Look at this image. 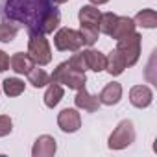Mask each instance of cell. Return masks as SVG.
Instances as JSON below:
<instances>
[{"mask_svg": "<svg viewBox=\"0 0 157 157\" xmlns=\"http://www.w3.org/2000/svg\"><path fill=\"white\" fill-rule=\"evenodd\" d=\"M0 19L28 32L54 33L61 13L54 0H0Z\"/></svg>", "mask_w": 157, "mask_h": 157, "instance_id": "cell-1", "label": "cell"}, {"mask_svg": "<svg viewBox=\"0 0 157 157\" xmlns=\"http://www.w3.org/2000/svg\"><path fill=\"white\" fill-rule=\"evenodd\" d=\"M10 65H11V68H13L17 74H28V72L35 67L33 59H32L28 54H24V52H17V54H13L11 59H10Z\"/></svg>", "mask_w": 157, "mask_h": 157, "instance_id": "cell-13", "label": "cell"}, {"mask_svg": "<svg viewBox=\"0 0 157 157\" xmlns=\"http://www.w3.org/2000/svg\"><path fill=\"white\" fill-rule=\"evenodd\" d=\"M83 57H85L87 68H91V70H94V72L105 70V56H104L102 52L89 48V50H83Z\"/></svg>", "mask_w": 157, "mask_h": 157, "instance_id": "cell-14", "label": "cell"}, {"mask_svg": "<svg viewBox=\"0 0 157 157\" xmlns=\"http://www.w3.org/2000/svg\"><path fill=\"white\" fill-rule=\"evenodd\" d=\"M57 126L61 128V131L65 133H74L82 128V117L76 109H63L57 115Z\"/></svg>", "mask_w": 157, "mask_h": 157, "instance_id": "cell-7", "label": "cell"}, {"mask_svg": "<svg viewBox=\"0 0 157 157\" xmlns=\"http://www.w3.org/2000/svg\"><path fill=\"white\" fill-rule=\"evenodd\" d=\"M57 150V144H56V139L50 137V135H41L35 144H33V150H32V155L33 157H52Z\"/></svg>", "mask_w": 157, "mask_h": 157, "instance_id": "cell-9", "label": "cell"}, {"mask_svg": "<svg viewBox=\"0 0 157 157\" xmlns=\"http://www.w3.org/2000/svg\"><path fill=\"white\" fill-rule=\"evenodd\" d=\"M74 104H76V107H80V109H83V111H89V113H94V111H98V107H100L98 96L89 94V93L85 91V87L78 89V94H76V98H74Z\"/></svg>", "mask_w": 157, "mask_h": 157, "instance_id": "cell-10", "label": "cell"}, {"mask_svg": "<svg viewBox=\"0 0 157 157\" xmlns=\"http://www.w3.org/2000/svg\"><path fill=\"white\" fill-rule=\"evenodd\" d=\"M50 82H54V83H63V85H67L68 89L78 91V89L85 87L87 76H85V72H82V70L72 68V67L68 65V61H63V63H59L57 68L52 72Z\"/></svg>", "mask_w": 157, "mask_h": 157, "instance_id": "cell-2", "label": "cell"}, {"mask_svg": "<svg viewBox=\"0 0 157 157\" xmlns=\"http://www.w3.org/2000/svg\"><path fill=\"white\" fill-rule=\"evenodd\" d=\"M54 44L61 52H76L82 48V37L80 32H76L72 28H61L54 35Z\"/></svg>", "mask_w": 157, "mask_h": 157, "instance_id": "cell-6", "label": "cell"}, {"mask_svg": "<svg viewBox=\"0 0 157 157\" xmlns=\"http://www.w3.org/2000/svg\"><path fill=\"white\" fill-rule=\"evenodd\" d=\"M140 39L142 37L137 32H133L131 35H128V37H124V39L118 41L117 50L120 52L126 67H133L139 61V57H140Z\"/></svg>", "mask_w": 157, "mask_h": 157, "instance_id": "cell-5", "label": "cell"}, {"mask_svg": "<svg viewBox=\"0 0 157 157\" xmlns=\"http://www.w3.org/2000/svg\"><path fill=\"white\" fill-rule=\"evenodd\" d=\"M100 10L94 6H83L80 8V13H78V19H80V24H87V26H98L100 22Z\"/></svg>", "mask_w": 157, "mask_h": 157, "instance_id": "cell-16", "label": "cell"}, {"mask_svg": "<svg viewBox=\"0 0 157 157\" xmlns=\"http://www.w3.org/2000/svg\"><path fill=\"white\" fill-rule=\"evenodd\" d=\"M135 22H133V19H129V17H117V22H115V28H113V32H111V35L109 37H113V39H117V41H120V39H124V37H128V35H131L133 32H135Z\"/></svg>", "mask_w": 157, "mask_h": 157, "instance_id": "cell-12", "label": "cell"}, {"mask_svg": "<svg viewBox=\"0 0 157 157\" xmlns=\"http://www.w3.org/2000/svg\"><path fill=\"white\" fill-rule=\"evenodd\" d=\"M63 94H65L63 87H61L59 83H54V82H50V85H48V89H46V93H44V104H46V107L54 109V107H56V105L61 102Z\"/></svg>", "mask_w": 157, "mask_h": 157, "instance_id": "cell-17", "label": "cell"}, {"mask_svg": "<svg viewBox=\"0 0 157 157\" xmlns=\"http://www.w3.org/2000/svg\"><path fill=\"white\" fill-rule=\"evenodd\" d=\"M68 65L72 67V68H76V70H82V72H85L87 70V65H85V57H83V52H78L76 50V54L68 59Z\"/></svg>", "mask_w": 157, "mask_h": 157, "instance_id": "cell-24", "label": "cell"}, {"mask_svg": "<svg viewBox=\"0 0 157 157\" xmlns=\"http://www.w3.org/2000/svg\"><path fill=\"white\" fill-rule=\"evenodd\" d=\"M28 82L35 87V89H39V87H44V85H48L50 83V76L43 70V68H32L30 72H28Z\"/></svg>", "mask_w": 157, "mask_h": 157, "instance_id": "cell-20", "label": "cell"}, {"mask_svg": "<svg viewBox=\"0 0 157 157\" xmlns=\"http://www.w3.org/2000/svg\"><path fill=\"white\" fill-rule=\"evenodd\" d=\"M19 33V26L8 22V21H2L0 22V43H11Z\"/></svg>", "mask_w": 157, "mask_h": 157, "instance_id": "cell-22", "label": "cell"}, {"mask_svg": "<svg viewBox=\"0 0 157 157\" xmlns=\"http://www.w3.org/2000/svg\"><path fill=\"white\" fill-rule=\"evenodd\" d=\"M120 98H122V85L117 83V82L107 83V85L102 89V93L98 94L100 104H105V105H115V104L120 102Z\"/></svg>", "mask_w": 157, "mask_h": 157, "instance_id": "cell-11", "label": "cell"}, {"mask_svg": "<svg viewBox=\"0 0 157 157\" xmlns=\"http://www.w3.org/2000/svg\"><path fill=\"white\" fill-rule=\"evenodd\" d=\"M133 22L139 24V26H142V28L151 30V28L157 26V13H155L153 10H142V11H139V13L135 15Z\"/></svg>", "mask_w": 157, "mask_h": 157, "instance_id": "cell-18", "label": "cell"}, {"mask_svg": "<svg viewBox=\"0 0 157 157\" xmlns=\"http://www.w3.org/2000/svg\"><path fill=\"white\" fill-rule=\"evenodd\" d=\"M117 17L115 13H102L100 15V22H98V30L105 35H111L113 28H115V22H117Z\"/></svg>", "mask_w": 157, "mask_h": 157, "instance_id": "cell-23", "label": "cell"}, {"mask_svg": "<svg viewBox=\"0 0 157 157\" xmlns=\"http://www.w3.org/2000/svg\"><path fill=\"white\" fill-rule=\"evenodd\" d=\"M28 33H30V39H28V56L39 67L48 65L52 61V50H50L48 39L41 32H28Z\"/></svg>", "mask_w": 157, "mask_h": 157, "instance_id": "cell-3", "label": "cell"}, {"mask_svg": "<svg viewBox=\"0 0 157 157\" xmlns=\"http://www.w3.org/2000/svg\"><path fill=\"white\" fill-rule=\"evenodd\" d=\"M98 26H87V24H82L80 26V37H82V44H87V46H93L96 41H98Z\"/></svg>", "mask_w": 157, "mask_h": 157, "instance_id": "cell-21", "label": "cell"}, {"mask_svg": "<svg viewBox=\"0 0 157 157\" xmlns=\"http://www.w3.org/2000/svg\"><path fill=\"white\" fill-rule=\"evenodd\" d=\"M56 4H65V2H68V0H54Z\"/></svg>", "mask_w": 157, "mask_h": 157, "instance_id": "cell-28", "label": "cell"}, {"mask_svg": "<svg viewBox=\"0 0 157 157\" xmlns=\"http://www.w3.org/2000/svg\"><path fill=\"white\" fill-rule=\"evenodd\" d=\"M93 4H96V6H100V4H105V2H109V0H91Z\"/></svg>", "mask_w": 157, "mask_h": 157, "instance_id": "cell-27", "label": "cell"}, {"mask_svg": "<svg viewBox=\"0 0 157 157\" xmlns=\"http://www.w3.org/2000/svg\"><path fill=\"white\" fill-rule=\"evenodd\" d=\"M133 142H135V128H133V122L131 120H122L113 129V133L109 135L107 146L111 150H124V148L131 146Z\"/></svg>", "mask_w": 157, "mask_h": 157, "instance_id": "cell-4", "label": "cell"}, {"mask_svg": "<svg viewBox=\"0 0 157 157\" xmlns=\"http://www.w3.org/2000/svg\"><path fill=\"white\" fill-rule=\"evenodd\" d=\"M2 89L8 96H21L24 93V82L19 80V78H6L2 83Z\"/></svg>", "mask_w": 157, "mask_h": 157, "instance_id": "cell-19", "label": "cell"}, {"mask_svg": "<svg viewBox=\"0 0 157 157\" xmlns=\"http://www.w3.org/2000/svg\"><path fill=\"white\" fill-rule=\"evenodd\" d=\"M105 70L111 76H120L126 70V63H124V59H122V56H120V52L117 48L105 57Z\"/></svg>", "mask_w": 157, "mask_h": 157, "instance_id": "cell-15", "label": "cell"}, {"mask_svg": "<svg viewBox=\"0 0 157 157\" xmlns=\"http://www.w3.org/2000/svg\"><path fill=\"white\" fill-rule=\"evenodd\" d=\"M153 100V93L148 85H135L131 91H129V102L139 107V109H144L151 104Z\"/></svg>", "mask_w": 157, "mask_h": 157, "instance_id": "cell-8", "label": "cell"}, {"mask_svg": "<svg viewBox=\"0 0 157 157\" xmlns=\"http://www.w3.org/2000/svg\"><path fill=\"white\" fill-rule=\"evenodd\" d=\"M13 129V122L8 115H0V137H6L10 135Z\"/></svg>", "mask_w": 157, "mask_h": 157, "instance_id": "cell-25", "label": "cell"}, {"mask_svg": "<svg viewBox=\"0 0 157 157\" xmlns=\"http://www.w3.org/2000/svg\"><path fill=\"white\" fill-rule=\"evenodd\" d=\"M8 68H10V57H8L6 52L0 50V72H4V70H8Z\"/></svg>", "mask_w": 157, "mask_h": 157, "instance_id": "cell-26", "label": "cell"}]
</instances>
